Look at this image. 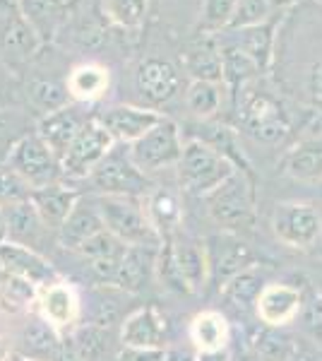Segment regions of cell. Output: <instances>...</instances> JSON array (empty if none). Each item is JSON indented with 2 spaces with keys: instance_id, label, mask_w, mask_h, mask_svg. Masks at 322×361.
Listing matches in <instances>:
<instances>
[{
  "instance_id": "cell-2",
  "label": "cell",
  "mask_w": 322,
  "mask_h": 361,
  "mask_svg": "<svg viewBox=\"0 0 322 361\" xmlns=\"http://www.w3.org/2000/svg\"><path fill=\"white\" fill-rule=\"evenodd\" d=\"M204 202H207V212L212 217V222L221 231L245 234V231H250L255 226L257 188L255 178H250L248 173L236 171L214 193L204 197Z\"/></svg>"
},
{
  "instance_id": "cell-11",
  "label": "cell",
  "mask_w": 322,
  "mask_h": 361,
  "mask_svg": "<svg viewBox=\"0 0 322 361\" xmlns=\"http://www.w3.org/2000/svg\"><path fill=\"white\" fill-rule=\"evenodd\" d=\"M286 13H277L272 20L262 22L257 27L236 29V32H219L216 37L221 42L241 49L245 56H250L262 70V75H269L277 66V46H279V27H282Z\"/></svg>"
},
{
  "instance_id": "cell-24",
  "label": "cell",
  "mask_w": 322,
  "mask_h": 361,
  "mask_svg": "<svg viewBox=\"0 0 322 361\" xmlns=\"http://www.w3.org/2000/svg\"><path fill=\"white\" fill-rule=\"evenodd\" d=\"M156 253H159V248L128 246L120 258L113 287L123 289L125 294L144 292L151 282V275H156Z\"/></svg>"
},
{
  "instance_id": "cell-17",
  "label": "cell",
  "mask_w": 322,
  "mask_h": 361,
  "mask_svg": "<svg viewBox=\"0 0 322 361\" xmlns=\"http://www.w3.org/2000/svg\"><path fill=\"white\" fill-rule=\"evenodd\" d=\"M106 229L101 217V209H99V197L97 195H80L78 205L70 212V217L63 222L58 229V243L68 250L78 253L80 246L85 241H89L92 236H97L99 231Z\"/></svg>"
},
{
  "instance_id": "cell-51",
  "label": "cell",
  "mask_w": 322,
  "mask_h": 361,
  "mask_svg": "<svg viewBox=\"0 0 322 361\" xmlns=\"http://www.w3.org/2000/svg\"><path fill=\"white\" fill-rule=\"evenodd\" d=\"M10 357H13V347L0 337V361H8Z\"/></svg>"
},
{
  "instance_id": "cell-22",
  "label": "cell",
  "mask_w": 322,
  "mask_h": 361,
  "mask_svg": "<svg viewBox=\"0 0 322 361\" xmlns=\"http://www.w3.org/2000/svg\"><path fill=\"white\" fill-rule=\"evenodd\" d=\"M168 246H171L173 260L178 265L180 275H183L185 284H188L190 294H200L209 284V263H207V250L204 243H197L185 236H168Z\"/></svg>"
},
{
  "instance_id": "cell-53",
  "label": "cell",
  "mask_w": 322,
  "mask_h": 361,
  "mask_svg": "<svg viewBox=\"0 0 322 361\" xmlns=\"http://www.w3.org/2000/svg\"><path fill=\"white\" fill-rule=\"evenodd\" d=\"M10 361H32V359H27V357H22V354L13 352V357H10Z\"/></svg>"
},
{
  "instance_id": "cell-36",
  "label": "cell",
  "mask_w": 322,
  "mask_h": 361,
  "mask_svg": "<svg viewBox=\"0 0 322 361\" xmlns=\"http://www.w3.org/2000/svg\"><path fill=\"white\" fill-rule=\"evenodd\" d=\"M82 361H101L109 352V328L82 323L68 337Z\"/></svg>"
},
{
  "instance_id": "cell-39",
  "label": "cell",
  "mask_w": 322,
  "mask_h": 361,
  "mask_svg": "<svg viewBox=\"0 0 322 361\" xmlns=\"http://www.w3.org/2000/svg\"><path fill=\"white\" fill-rule=\"evenodd\" d=\"M20 13L27 17V22L37 29V34L44 39H51L58 25V13H61V3L58 0H20L17 3Z\"/></svg>"
},
{
  "instance_id": "cell-19",
  "label": "cell",
  "mask_w": 322,
  "mask_h": 361,
  "mask_svg": "<svg viewBox=\"0 0 322 361\" xmlns=\"http://www.w3.org/2000/svg\"><path fill=\"white\" fill-rule=\"evenodd\" d=\"M180 61H183V68L190 75V80L224 85V61H221V49L214 34L197 32V37L183 49Z\"/></svg>"
},
{
  "instance_id": "cell-7",
  "label": "cell",
  "mask_w": 322,
  "mask_h": 361,
  "mask_svg": "<svg viewBox=\"0 0 322 361\" xmlns=\"http://www.w3.org/2000/svg\"><path fill=\"white\" fill-rule=\"evenodd\" d=\"M130 147V157L135 166L142 173H156L163 169H173L180 164L183 157V137H180V126L166 118L159 126H154L144 137H140L137 142L128 145Z\"/></svg>"
},
{
  "instance_id": "cell-3",
  "label": "cell",
  "mask_w": 322,
  "mask_h": 361,
  "mask_svg": "<svg viewBox=\"0 0 322 361\" xmlns=\"http://www.w3.org/2000/svg\"><path fill=\"white\" fill-rule=\"evenodd\" d=\"M97 197L106 229L116 238H120L125 246L161 248L163 236L149 219L147 205H142L140 197H123V195H97Z\"/></svg>"
},
{
  "instance_id": "cell-30",
  "label": "cell",
  "mask_w": 322,
  "mask_h": 361,
  "mask_svg": "<svg viewBox=\"0 0 322 361\" xmlns=\"http://www.w3.org/2000/svg\"><path fill=\"white\" fill-rule=\"evenodd\" d=\"M282 169L294 180H322V135L294 145L286 152Z\"/></svg>"
},
{
  "instance_id": "cell-16",
  "label": "cell",
  "mask_w": 322,
  "mask_h": 361,
  "mask_svg": "<svg viewBox=\"0 0 322 361\" xmlns=\"http://www.w3.org/2000/svg\"><path fill=\"white\" fill-rule=\"evenodd\" d=\"M168 323L156 306H140L120 323V347L166 349Z\"/></svg>"
},
{
  "instance_id": "cell-31",
  "label": "cell",
  "mask_w": 322,
  "mask_h": 361,
  "mask_svg": "<svg viewBox=\"0 0 322 361\" xmlns=\"http://www.w3.org/2000/svg\"><path fill=\"white\" fill-rule=\"evenodd\" d=\"M267 284L269 282H267L265 270H262V265L257 263L253 267H248L245 272H241L238 277H233L231 282L221 289V296H224L233 308H238V311L255 313V304Z\"/></svg>"
},
{
  "instance_id": "cell-35",
  "label": "cell",
  "mask_w": 322,
  "mask_h": 361,
  "mask_svg": "<svg viewBox=\"0 0 322 361\" xmlns=\"http://www.w3.org/2000/svg\"><path fill=\"white\" fill-rule=\"evenodd\" d=\"M149 13V0H101V15L111 25L137 32L144 27Z\"/></svg>"
},
{
  "instance_id": "cell-40",
  "label": "cell",
  "mask_w": 322,
  "mask_h": 361,
  "mask_svg": "<svg viewBox=\"0 0 322 361\" xmlns=\"http://www.w3.org/2000/svg\"><path fill=\"white\" fill-rule=\"evenodd\" d=\"M120 296H128V294L118 287H106V284H101V289L97 292L94 306H92L87 323L101 325V328H109V330L113 328V325L120 320Z\"/></svg>"
},
{
  "instance_id": "cell-49",
  "label": "cell",
  "mask_w": 322,
  "mask_h": 361,
  "mask_svg": "<svg viewBox=\"0 0 322 361\" xmlns=\"http://www.w3.org/2000/svg\"><path fill=\"white\" fill-rule=\"evenodd\" d=\"M298 3H301V0H269V5H272L277 13H289V10Z\"/></svg>"
},
{
  "instance_id": "cell-37",
  "label": "cell",
  "mask_w": 322,
  "mask_h": 361,
  "mask_svg": "<svg viewBox=\"0 0 322 361\" xmlns=\"http://www.w3.org/2000/svg\"><path fill=\"white\" fill-rule=\"evenodd\" d=\"M29 99L37 109H41L44 114H54L58 109L70 106V94L68 82H58L54 78H34L29 82Z\"/></svg>"
},
{
  "instance_id": "cell-26",
  "label": "cell",
  "mask_w": 322,
  "mask_h": 361,
  "mask_svg": "<svg viewBox=\"0 0 322 361\" xmlns=\"http://www.w3.org/2000/svg\"><path fill=\"white\" fill-rule=\"evenodd\" d=\"M3 217H5V229H8V241L22 243V246H29L34 250H37L39 241L49 231V226L44 224V219H41V214L37 212L32 200L5 205Z\"/></svg>"
},
{
  "instance_id": "cell-14",
  "label": "cell",
  "mask_w": 322,
  "mask_h": 361,
  "mask_svg": "<svg viewBox=\"0 0 322 361\" xmlns=\"http://www.w3.org/2000/svg\"><path fill=\"white\" fill-rule=\"evenodd\" d=\"M101 126L113 135L118 145H132L140 137H144L154 126H159L166 116L156 109L149 106H130V104H120V106H111L106 111L97 116Z\"/></svg>"
},
{
  "instance_id": "cell-41",
  "label": "cell",
  "mask_w": 322,
  "mask_h": 361,
  "mask_svg": "<svg viewBox=\"0 0 322 361\" xmlns=\"http://www.w3.org/2000/svg\"><path fill=\"white\" fill-rule=\"evenodd\" d=\"M274 15H277V10L269 5V0H238L231 22H228V27H226V32L257 27V25H262V22L272 20Z\"/></svg>"
},
{
  "instance_id": "cell-4",
  "label": "cell",
  "mask_w": 322,
  "mask_h": 361,
  "mask_svg": "<svg viewBox=\"0 0 322 361\" xmlns=\"http://www.w3.org/2000/svg\"><path fill=\"white\" fill-rule=\"evenodd\" d=\"M175 169H178L180 188L197 197H207L209 193H214L224 180H228L238 171L226 157H221L202 140H188L185 142L180 164Z\"/></svg>"
},
{
  "instance_id": "cell-12",
  "label": "cell",
  "mask_w": 322,
  "mask_h": 361,
  "mask_svg": "<svg viewBox=\"0 0 322 361\" xmlns=\"http://www.w3.org/2000/svg\"><path fill=\"white\" fill-rule=\"evenodd\" d=\"M303 313V289L286 282H269L255 304V318L262 328L286 330Z\"/></svg>"
},
{
  "instance_id": "cell-10",
  "label": "cell",
  "mask_w": 322,
  "mask_h": 361,
  "mask_svg": "<svg viewBox=\"0 0 322 361\" xmlns=\"http://www.w3.org/2000/svg\"><path fill=\"white\" fill-rule=\"evenodd\" d=\"M113 135L101 126V121L97 116H92L87 121V126L82 128V133L78 135L66 157L61 159L63 176L68 178H89V173L99 166V161L106 157L111 149L116 147Z\"/></svg>"
},
{
  "instance_id": "cell-46",
  "label": "cell",
  "mask_w": 322,
  "mask_h": 361,
  "mask_svg": "<svg viewBox=\"0 0 322 361\" xmlns=\"http://www.w3.org/2000/svg\"><path fill=\"white\" fill-rule=\"evenodd\" d=\"M166 349H132L120 347L116 354V361H163Z\"/></svg>"
},
{
  "instance_id": "cell-48",
  "label": "cell",
  "mask_w": 322,
  "mask_h": 361,
  "mask_svg": "<svg viewBox=\"0 0 322 361\" xmlns=\"http://www.w3.org/2000/svg\"><path fill=\"white\" fill-rule=\"evenodd\" d=\"M289 361H322L320 349H308V347H298L296 354Z\"/></svg>"
},
{
  "instance_id": "cell-21",
  "label": "cell",
  "mask_w": 322,
  "mask_h": 361,
  "mask_svg": "<svg viewBox=\"0 0 322 361\" xmlns=\"http://www.w3.org/2000/svg\"><path fill=\"white\" fill-rule=\"evenodd\" d=\"M190 345L197 349V354H216L228 352L233 342V330L228 318L216 308H204L190 320L188 328Z\"/></svg>"
},
{
  "instance_id": "cell-44",
  "label": "cell",
  "mask_w": 322,
  "mask_h": 361,
  "mask_svg": "<svg viewBox=\"0 0 322 361\" xmlns=\"http://www.w3.org/2000/svg\"><path fill=\"white\" fill-rule=\"evenodd\" d=\"M29 197H32V185L13 166L8 164L0 166V207L29 200Z\"/></svg>"
},
{
  "instance_id": "cell-32",
  "label": "cell",
  "mask_w": 322,
  "mask_h": 361,
  "mask_svg": "<svg viewBox=\"0 0 322 361\" xmlns=\"http://www.w3.org/2000/svg\"><path fill=\"white\" fill-rule=\"evenodd\" d=\"M310 49H313L315 56H310L306 63H301V68L296 73L298 82L291 92L303 104H308L313 111L322 114V39H318V49H315V44Z\"/></svg>"
},
{
  "instance_id": "cell-43",
  "label": "cell",
  "mask_w": 322,
  "mask_h": 361,
  "mask_svg": "<svg viewBox=\"0 0 322 361\" xmlns=\"http://www.w3.org/2000/svg\"><path fill=\"white\" fill-rule=\"evenodd\" d=\"M238 0H204L200 13V32L202 34H219L226 32L228 22L233 17Z\"/></svg>"
},
{
  "instance_id": "cell-52",
  "label": "cell",
  "mask_w": 322,
  "mask_h": 361,
  "mask_svg": "<svg viewBox=\"0 0 322 361\" xmlns=\"http://www.w3.org/2000/svg\"><path fill=\"white\" fill-rule=\"evenodd\" d=\"M8 241V229H5V217H3V207H0V243Z\"/></svg>"
},
{
  "instance_id": "cell-5",
  "label": "cell",
  "mask_w": 322,
  "mask_h": 361,
  "mask_svg": "<svg viewBox=\"0 0 322 361\" xmlns=\"http://www.w3.org/2000/svg\"><path fill=\"white\" fill-rule=\"evenodd\" d=\"M89 183L97 195H123L140 197L151 188L149 176L135 166L130 147L116 145L111 152L99 161V166L89 173Z\"/></svg>"
},
{
  "instance_id": "cell-27",
  "label": "cell",
  "mask_w": 322,
  "mask_h": 361,
  "mask_svg": "<svg viewBox=\"0 0 322 361\" xmlns=\"http://www.w3.org/2000/svg\"><path fill=\"white\" fill-rule=\"evenodd\" d=\"M29 200L34 202V207H37V212L41 214L44 224L58 234V229H61L63 222H66L70 217V212L75 209V205H78L80 193L63 183H54V185H46V188L32 190Z\"/></svg>"
},
{
  "instance_id": "cell-25",
  "label": "cell",
  "mask_w": 322,
  "mask_h": 361,
  "mask_svg": "<svg viewBox=\"0 0 322 361\" xmlns=\"http://www.w3.org/2000/svg\"><path fill=\"white\" fill-rule=\"evenodd\" d=\"M190 140H202L209 147H214L221 157H226L238 171L248 173L250 178H255V171L250 166L248 157H245L241 142H238V130H233L226 123H216V121H200L192 126V137Z\"/></svg>"
},
{
  "instance_id": "cell-9",
  "label": "cell",
  "mask_w": 322,
  "mask_h": 361,
  "mask_svg": "<svg viewBox=\"0 0 322 361\" xmlns=\"http://www.w3.org/2000/svg\"><path fill=\"white\" fill-rule=\"evenodd\" d=\"M272 231L286 248L308 250L322 236V212L310 202H279L272 212Z\"/></svg>"
},
{
  "instance_id": "cell-15",
  "label": "cell",
  "mask_w": 322,
  "mask_h": 361,
  "mask_svg": "<svg viewBox=\"0 0 322 361\" xmlns=\"http://www.w3.org/2000/svg\"><path fill=\"white\" fill-rule=\"evenodd\" d=\"M0 270L25 279V282L34 284L37 289H44L61 279L56 267L51 265L39 250L22 246V243H13V241L0 243Z\"/></svg>"
},
{
  "instance_id": "cell-1",
  "label": "cell",
  "mask_w": 322,
  "mask_h": 361,
  "mask_svg": "<svg viewBox=\"0 0 322 361\" xmlns=\"http://www.w3.org/2000/svg\"><path fill=\"white\" fill-rule=\"evenodd\" d=\"M238 128L255 137L257 142L277 145L291 133V118L286 114L282 99L274 92L262 90L257 82L248 85L233 102Z\"/></svg>"
},
{
  "instance_id": "cell-38",
  "label": "cell",
  "mask_w": 322,
  "mask_h": 361,
  "mask_svg": "<svg viewBox=\"0 0 322 361\" xmlns=\"http://www.w3.org/2000/svg\"><path fill=\"white\" fill-rule=\"evenodd\" d=\"M301 347L291 335H286L284 330L274 328H262L260 335L253 340V349L260 361H289L296 354V349Z\"/></svg>"
},
{
  "instance_id": "cell-13",
  "label": "cell",
  "mask_w": 322,
  "mask_h": 361,
  "mask_svg": "<svg viewBox=\"0 0 322 361\" xmlns=\"http://www.w3.org/2000/svg\"><path fill=\"white\" fill-rule=\"evenodd\" d=\"M135 87L149 109H159L180 92V73L166 58H144L135 73Z\"/></svg>"
},
{
  "instance_id": "cell-47",
  "label": "cell",
  "mask_w": 322,
  "mask_h": 361,
  "mask_svg": "<svg viewBox=\"0 0 322 361\" xmlns=\"http://www.w3.org/2000/svg\"><path fill=\"white\" fill-rule=\"evenodd\" d=\"M163 361H200V354H197L195 347H166V354H163Z\"/></svg>"
},
{
  "instance_id": "cell-29",
  "label": "cell",
  "mask_w": 322,
  "mask_h": 361,
  "mask_svg": "<svg viewBox=\"0 0 322 361\" xmlns=\"http://www.w3.org/2000/svg\"><path fill=\"white\" fill-rule=\"evenodd\" d=\"M41 44V37L37 29L27 22V17L20 13V8H15V13L5 17L3 32H0V46L8 56L17 58V61H27L37 54Z\"/></svg>"
},
{
  "instance_id": "cell-28",
  "label": "cell",
  "mask_w": 322,
  "mask_h": 361,
  "mask_svg": "<svg viewBox=\"0 0 322 361\" xmlns=\"http://www.w3.org/2000/svg\"><path fill=\"white\" fill-rule=\"evenodd\" d=\"M147 212L163 238L178 234L180 222H183V200H180V193L175 188H168V185L149 190Z\"/></svg>"
},
{
  "instance_id": "cell-45",
  "label": "cell",
  "mask_w": 322,
  "mask_h": 361,
  "mask_svg": "<svg viewBox=\"0 0 322 361\" xmlns=\"http://www.w3.org/2000/svg\"><path fill=\"white\" fill-rule=\"evenodd\" d=\"M22 116L10 109H0V142L15 145L17 140L25 135V128H22Z\"/></svg>"
},
{
  "instance_id": "cell-18",
  "label": "cell",
  "mask_w": 322,
  "mask_h": 361,
  "mask_svg": "<svg viewBox=\"0 0 322 361\" xmlns=\"http://www.w3.org/2000/svg\"><path fill=\"white\" fill-rule=\"evenodd\" d=\"M87 121L89 118L78 106H66V109H58L54 114H46L37 123V133L49 145L51 152L58 157V161H61L70 149V145L78 140L82 128L87 126Z\"/></svg>"
},
{
  "instance_id": "cell-8",
  "label": "cell",
  "mask_w": 322,
  "mask_h": 361,
  "mask_svg": "<svg viewBox=\"0 0 322 361\" xmlns=\"http://www.w3.org/2000/svg\"><path fill=\"white\" fill-rule=\"evenodd\" d=\"M8 166H13L22 178L32 185V190L46 188V185L61 183L63 169L58 157L51 152L49 145L39 137V133H25L10 147Z\"/></svg>"
},
{
  "instance_id": "cell-23",
  "label": "cell",
  "mask_w": 322,
  "mask_h": 361,
  "mask_svg": "<svg viewBox=\"0 0 322 361\" xmlns=\"http://www.w3.org/2000/svg\"><path fill=\"white\" fill-rule=\"evenodd\" d=\"M37 304H39L41 316L46 320H51L58 330L78 325V320L82 316L78 294H75V289L70 287L68 282H63V279H58V282L49 284V287H44V289H39Z\"/></svg>"
},
{
  "instance_id": "cell-6",
  "label": "cell",
  "mask_w": 322,
  "mask_h": 361,
  "mask_svg": "<svg viewBox=\"0 0 322 361\" xmlns=\"http://www.w3.org/2000/svg\"><path fill=\"white\" fill-rule=\"evenodd\" d=\"M204 250H207V263H209V284L221 289L238 277L248 267L257 265V253L241 234L233 231H216L204 238Z\"/></svg>"
},
{
  "instance_id": "cell-33",
  "label": "cell",
  "mask_w": 322,
  "mask_h": 361,
  "mask_svg": "<svg viewBox=\"0 0 322 361\" xmlns=\"http://www.w3.org/2000/svg\"><path fill=\"white\" fill-rule=\"evenodd\" d=\"M226 87L221 82H204V80H192L185 90V106L192 116L200 121H212L221 111V99H224Z\"/></svg>"
},
{
  "instance_id": "cell-20",
  "label": "cell",
  "mask_w": 322,
  "mask_h": 361,
  "mask_svg": "<svg viewBox=\"0 0 322 361\" xmlns=\"http://www.w3.org/2000/svg\"><path fill=\"white\" fill-rule=\"evenodd\" d=\"M63 349V337L51 320L41 313L32 316L17 337V354L32 361H56Z\"/></svg>"
},
{
  "instance_id": "cell-50",
  "label": "cell",
  "mask_w": 322,
  "mask_h": 361,
  "mask_svg": "<svg viewBox=\"0 0 322 361\" xmlns=\"http://www.w3.org/2000/svg\"><path fill=\"white\" fill-rule=\"evenodd\" d=\"M200 361H228V352H216V354H200Z\"/></svg>"
},
{
  "instance_id": "cell-34",
  "label": "cell",
  "mask_w": 322,
  "mask_h": 361,
  "mask_svg": "<svg viewBox=\"0 0 322 361\" xmlns=\"http://www.w3.org/2000/svg\"><path fill=\"white\" fill-rule=\"evenodd\" d=\"M68 90L78 102H94L109 90V70L94 66V63L75 68L68 78Z\"/></svg>"
},
{
  "instance_id": "cell-42",
  "label": "cell",
  "mask_w": 322,
  "mask_h": 361,
  "mask_svg": "<svg viewBox=\"0 0 322 361\" xmlns=\"http://www.w3.org/2000/svg\"><path fill=\"white\" fill-rule=\"evenodd\" d=\"M125 248L128 246L120 238H116L109 229H104V231H99L97 236H92L89 241L82 243L78 253L87 263H94V260H118L120 255L125 253Z\"/></svg>"
}]
</instances>
